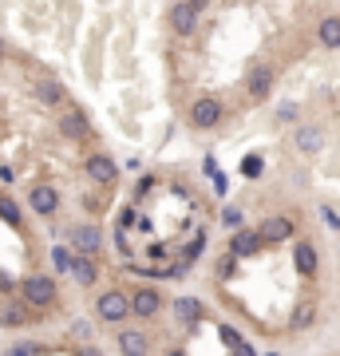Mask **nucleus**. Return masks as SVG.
I'll return each instance as SVG.
<instances>
[{"instance_id": "1", "label": "nucleus", "mask_w": 340, "mask_h": 356, "mask_svg": "<svg viewBox=\"0 0 340 356\" xmlns=\"http://www.w3.org/2000/svg\"><path fill=\"white\" fill-rule=\"evenodd\" d=\"M52 297H56V281L52 277H28L24 281V301L28 305H52Z\"/></svg>"}, {"instance_id": "2", "label": "nucleus", "mask_w": 340, "mask_h": 356, "mask_svg": "<svg viewBox=\"0 0 340 356\" xmlns=\"http://www.w3.org/2000/svg\"><path fill=\"white\" fill-rule=\"evenodd\" d=\"M99 317L103 321H123V317H131V297H123V293H103L99 297Z\"/></svg>"}, {"instance_id": "3", "label": "nucleus", "mask_w": 340, "mask_h": 356, "mask_svg": "<svg viewBox=\"0 0 340 356\" xmlns=\"http://www.w3.org/2000/svg\"><path fill=\"white\" fill-rule=\"evenodd\" d=\"M99 242H103V238H99L95 226H76L71 230V245L80 249V258H91V254L99 249Z\"/></svg>"}, {"instance_id": "4", "label": "nucleus", "mask_w": 340, "mask_h": 356, "mask_svg": "<svg viewBox=\"0 0 340 356\" xmlns=\"http://www.w3.org/2000/svg\"><path fill=\"white\" fill-rule=\"evenodd\" d=\"M222 119V107H218V99H198L194 111H190V123L194 127H214Z\"/></svg>"}, {"instance_id": "5", "label": "nucleus", "mask_w": 340, "mask_h": 356, "mask_svg": "<svg viewBox=\"0 0 340 356\" xmlns=\"http://www.w3.org/2000/svg\"><path fill=\"white\" fill-rule=\"evenodd\" d=\"M194 20H198V4H174L170 8V28L174 32H194Z\"/></svg>"}, {"instance_id": "6", "label": "nucleus", "mask_w": 340, "mask_h": 356, "mask_svg": "<svg viewBox=\"0 0 340 356\" xmlns=\"http://www.w3.org/2000/svg\"><path fill=\"white\" fill-rule=\"evenodd\" d=\"M87 175L107 186V182H115V175H119V170H115V162L107 159V155H91V159H87Z\"/></svg>"}, {"instance_id": "7", "label": "nucleus", "mask_w": 340, "mask_h": 356, "mask_svg": "<svg viewBox=\"0 0 340 356\" xmlns=\"http://www.w3.org/2000/svg\"><path fill=\"white\" fill-rule=\"evenodd\" d=\"M289 234H293V222H289V218H269V222L258 230L261 242H285Z\"/></svg>"}, {"instance_id": "8", "label": "nucleus", "mask_w": 340, "mask_h": 356, "mask_svg": "<svg viewBox=\"0 0 340 356\" xmlns=\"http://www.w3.org/2000/svg\"><path fill=\"white\" fill-rule=\"evenodd\" d=\"M245 83H249V91H253L258 99H265L269 96V87H273V71H269L265 64H258V67H249V80Z\"/></svg>"}, {"instance_id": "9", "label": "nucleus", "mask_w": 340, "mask_h": 356, "mask_svg": "<svg viewBox=\"0 0 340 356\" xmlns=\"http://www.w3.org/2000/svg\"><path fill=\"white\" fill-rule=\"evenodd\" d=\"M131 313H139V317H155L159 313V293L155 289H139L131 297Z\"/></svg>"}, {"instance_id": "10", "label": "nucleus", "mask_w": 340, "mask_h": 356, "mask_svg": "<svg viewBox=\"0 0 340 356\" xmlns=\"http://www.w3.org/2000/svg\"><path fill=\"white\" fill-rule=\"evenodd\" d=\"M56 206H60V194H56L52 186H36L32 190V210L36 214H52Z\"/></svg>"}, {"instance_id": "11", "label": "nucleus", "mask_w": 340, "mask_h": 356, "mask_svg": "<svg viewBox=\"0 0 340 356\" xmlns=\"http://www.w3.org/2000/svg\"><path fill=\"white\" fill-rule=\"evenodd\" d=\"M146 344H150V340H146L143 333H135V329H127V333L119 337V348H123V356H146Z\"/></svg>"}, {"instance_id": "12", "label": "nucleus", "mask_w": 340, "mask_h": 356, "mask_svg": "<svg viewBox=\"0 0 340 356\" xmlns=\"http://www.w3.org/2000/svg\"><path fill=\"white\" fill-rule=\"evenodd\" d=\"M293 258H297V269H301V274H317V249H313V245L308 242H301L297 245V249H293Z\"/></svg>"}, {"instance_id": "13", "label": "nucleus", "mask_w": 340, "mask_h": 356, "mask_svg": "<svg viewBox=\"0 0 340 356\" xmlns=\"http://www.w3.org/2000/svg\"><path fill=\"white\" fill-rule=\"evenodd\" d=\"M258 245H261L258 234H253V230H242V234L234 238V254H238V258H249V254H258Z\"/></svg>"}, {"instance_id": "14", "label": "nucleus", "mask_w": 340, "mask_h": 356, "mask_svg": "<svg viewBox=\"0 0 340 356\" xmlns=\"http://www.w3.org/2000/svg\"><path fill=\"white\" fill-rule=\"evenodd\" d=\"M36 99H40V103H60V99H64V83L40 80V83H36Z\"/></svg>"}, {"instance_id": "15", "label": "nucleus", "mask_w": 340, "mask_h": 356, "mask_svg": "<svg viewBox=\"0 0 340 356\" xmlns=\"http://www.w3.org/2000/svg\"><path fill=\"white\" fill-rule=\"evenodd\" d=\"M71 277H76L80 285H91V281H95V261L91 258H71Z\"/></svg>"}, {"instance_id": "16", "label": "nucleus", "mask_w": 340, "mask_h": 356, "mask_svg": "<svg viewBox=\"0 0 340 356\" xmlns=\"http://www.w3.org/2000/svg\"><path fill=\"white\" fill-rule=\"evenodd\" d=\"M321 44L324 48H340V20L337 16H328L321 24Z\"/></svg>"}, {"instance_id": "17", "label": "nucleus", "mask_w": 340, "mask_h": 356, "mask_svg": "<svg viewBox=\"0 0 340 356\" xmlns=\"http://www.w3.org/2000/svg\"><path fill=\"white\" fill-rule=\"evenodd\" d=\"M64 135H71V139H80V135H87V119H83L80 111H71V115H64Z\"/></svg>"}, {"instance_id": "18", "label": "nucleus", "mask_w": 340, "mask_h": 356, "mask_svg": "<svg viewBox=\"0 0 340 356\" xmlns=\"http://www.w3.org/2000/svg\"><path fill=\"white\" fill-rule=\"evenodd\" d=\"M174 313H179L182 321H198V317H202V305L190 301V297H179V301H174Z\"/></svg>"}, {"instance_id": "19", "label": "nucleus", "mask_w": 340, "mask_h": 356, "mask_svg": "<svg viewBox=\"0 0 340 356\" xmlns=\"http://www.w3.org/2000/svg\"><path fill=\"white\" fill-rule=\"evenodd\" d=\"M297 146H301V151H317V146H321V131H317V127H301Z\"/></svg>"}, {"instance_id": "20", "label": "nucleus", "mask_w": 340, "mask_h": 356, "mask_svg": "<svg viewBox=\"0 0 340 356\" xmlns=\"http://www.w3.org/2000/svg\"><path fill=\"white\" fill-rule=\"evenodd\" d=\"M0 218H4V222H12V226L20 222V206L12 202V198H0Z\"/></svg>"}, {"instance_id": "21", "label": "nucleus", "mask_w": 340, "mask_h": 356, "mask_svg": "<svg viewBox=\"0 0 340 356\" xmlns=\"http://www.w3.org/2000/svg\"><path fill=\"white\" fill-rule=\"evenodd\" d=\"M313 313H317V309H313V305H301V309H297V313H293V329H305V324L313 321Z\"/></svg>"}, {"instance_id": "22", "label": "nucleus", "mask_w": 340, "mask_h": 356, "mask_svg": "<svg viewBox=\"0 0 340 356\" xmlns=\"http://www.w3.org/2000/svg\"><path fill=\"white\" fill-rule=\"evenodd\" d=\"M20 321H24V309H20V305H8V309H4V317H0V324H8V329L20 324Z\"/></svg>"}, {"instance_id": "23", "label": "nucleus", "mask_w": 340, "mask_h": 356, "mask_svg": "<svg viewBox=\"0 0 340 356\" xmlns=\"http://www.w3.org/2000/svg\"><path fill=\"white\" fill-rule=\"evenodd\" d=\"M52 261H56V269H71V254L67 249H52Z\"/></svg>"}, {"instance_id": "24", "label": "nucleus", "mask_w": 340, "mask_h": 356, "mask_svg": "<svg viewBox=\"0 0 340 356\" xmlns=\"http://www.w3.org/2000/svg\"><path fill=\"white\" fill-rule=\"evenodd\" d=\"M222 340H226L229 348H242V337H238L234 329H222Z\"/></svg>"}, {"instance_id": "25", "label": "nucleus", "mask_w": 340, "mask_h": 356, "mask_svg": "<svg viewBox=\"0 0 340 356\" xmlns=\"http://www.w3.org/2000/svg\"><path fill=\"white\" fill-rule=\"evenodd\" d=\"M242 170H245L249 178H253V175H261V159H245V162H242Z\"/></svg>"}, {"instance_id": "26", "label": "nucleus", "mask_w": 340, "mask_h": 356, "mask_svg": "<svg viewBox=\"0 0 340 356\" xmlns=\"http://www.w3.org/2000/svg\"><path fill=\"white\" fill-rule=\"evenodd\" d=\"M0 289H4V293L12 289V277H8V274H0Z\"/></svg>"}, {"instance_id": "27", "label": "nucleus", "mask_w": 340, "mask_h": 356, "mask_svg": "<svg viewBox=\"0 0 340 356\" xmlns=\"http://www.w3.org/2000/svg\"><path fill=\"white\" fill-rule=\"evenodd\" d=\"M238 356H253V348H249V344H242V348H238Z\"/></svg>"}, {"instance_id": "28", "label": "nucleus", "mask_w": 340, "mask_h": 356, "mask_svg": "<svg viewBox=\"0 0 340 356\" xmlns=\"http://www.w3.org/2000/svg\"><path fill=\"white\" fill-rule=\"evenodd\" d=\"M83 356H99V353H95V348H87V353H83Z\"/></svg>"}, {"instance_id": "29", "label": "nucleus", "mask_w": 340, "mask_h": 356, "mask_svg": "<svg viewBox=\"0 0 340 356\" xmlns=\"http://www.w3.org/2000/svg\"><path fill=\"white\" fill-rule=\"evenodd\" d=\"M0 56H4V44H0Z\"/></svg>"}]
</instances>
